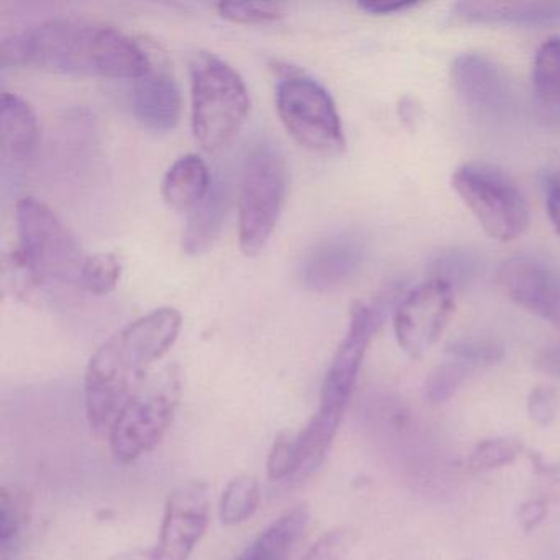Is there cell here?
Masks as SVG:
<instances>
[{
	"instance_id": "13",
	"label": "cell",
	"mask_w": 560,
	"mask_h": 560,
	"mask_svg": "<svg viewBox=\"0 0 560 560\" xmlns=\"http://www.w3.org/2000/svg\"><path fill=\"white\" fill-rule=\"evenodd\" d=\"M452 84L462 103L481 117L501 119L513 109L514 93L504 71L480 54H464L451 68Z\"/></svg>"
},
{
	"instance_id": "18",
	"label": "cell",
	"mask_w": 560,
	"mask_h": 560,
	"mask_svg": "<svg viewBox=\"0 0 560 560\" xmlns=\"http://www.w3.org/2000/svg\"><path fill=\"white\" fill-rule=\"evenodd\" d=\"M0 106L2 156L14 163H24L34 156L40 139L37 116L31 104L18 94H2Z\"/></svg>"
},
{
	"instance_id": "26",
	"label": "cell",
	"mask_w": 560,
	"mask_h": 560,
	"mask_svg": "<svg viewBox=\"0 0 560 560\" xmlns=\"http://www.w3.org/2000/svg\"><path fill=\"white\" fill-rule=\"evenodd\" d=\"M475 370L477 369L465 360L447 355V360L435 366L425 380V401L431 405H444L448 399L454 398L455 393L465 385Z\"/></svg>"
},
{
	"instance_id": "1",
	"label": "cell",
	"mask_w": 560,
	"mask_h": 560,
	"mask_svg": "<svg viewBox=\"0 0 560 560\" xmlns=\"http://www.w3.org/2000/svg\"><path fill=\"white\" fill-rule=\"evenodd\" d=\"M4 67H34L74 77L139 80L153 68L142 45L113 25L51 19L4 38Z\"/></svg>"
},
{
	"instance_id": "29",
	"label": "cell",
	"mask_w": 560,
	"mask_h": 560,
	"mask_svg": "<svg viewBox=\"0 0 560 560\" xmlns=\"http://www.w3.org/2000/svg\"><path fill=\"white\" fill-rule=\"evenodd\" d=\"M218 9L222 18L234 24H268L284 15L280 4L270 2H221Z\"/></svg>"
},
{
	"instance_id": "15",
	"label": "cell",
	"mask_w": 560,
	"mask_h": 560,
	"mask_svg": "<svg viewBox=\"0 0 560 560\" xmlns=\"http://www.w3.org/2000/svg\"><path fill=\"white\" fill-rule=\"evenodd\" d=\"M452 24L560 27V2H494L462 0L451 9Z\"/></svg>"
},
{
	"instance_id": "34",
	"label": "cell",
	"mask_w": 560,
	"mask_h": 560,
	"mask_svg": "<svg viewBox=\"0 0 560 560\" xmlns=\"http://www.w3.org/2000/svg\"><path fill=\"white\" fill-rule=\"evenodd\" d=\"M418 5L419 2L416 0H366V2H360L359 8L373 15H392L411 11Z\"/></svg>"
},
{
	"instance_id": "11",
	"label": "cell",
	"mask_w": 560,
	"mask_h": 560,
	"mask_svg": "<svg viewBox=\"0 0 560 560\" xmlns=\"http://www.w3.org/2000/svg\"><path fill=\"white\" fill-rule=\"evenodd\" d=\"M385 314L386 311L378 303L353 304L346 337L340 342L324 378L319 408L346 412L366 350L376 330L382 326Z\"/></svg>"
},
{
	"instance_id": "19",
	"label": "cell",
	"mask_w": 560,
	"mask_h": 560,
	"mask_svg": "<svg viewBox=\"0 0 560 560\" xmlns=\"http://www.w3.org/2000/svg\"><path fill=\"white\" fill-rule=\"evenodd\" d=\"M212 185L214 182L205 160L188 153L170 166L163 178L162 195L170 208L189 212L209 195Z\"/></svg>"
},
{
	"instance_id": "14",
	"label": "cell",
	"mask_w": 560,
	"mask_h": 560,
	"mask_svg": "<svg viewBox=\"0 0 560 560\" xmlns=\"http://www.w3.org/2000/svg\"><path fill=\"white\" fill-rule=\"evenodd\" d=\"M365 244L353 234H339L317 242L301 264V281L314 293L339 290L353 280L365 261Z\"/></svg>"
},
{
	"instance_id": "32",
	"label": "cell",
	"mask_w": 560,
	"mask_h": 560,
	"mask_svg": "<svg viewBox=\"0 0 560 560\" xmlns=\"http://www.w3.org/2000/svg\"><path fill=\"white\" fill-rule=\"evenodd\" d=\"M559 412V398L550 386H537L527 396V415L540 428H549Z\"/></svg>"
},
{
	"instance_id": "33",
	"label": "cell",
	"mask_w": 560,
	"mask_h": 560,
	"mask_svg": "<svg viewBox=\"0 0 560 560\" xmlns=\"http://www.w3.org/2000/svg\"><path fill=\"white\" fill-rule=\"evenodd\" d=\"M549 513V504L542 498H530L517 508V520L526 533H533Z\"/></svg>"
},
{
	"instance_id": "8",
	"label": "cell",
	"mask_w": 560,
	"mask_h": 560,
	"mask_svg": "<svg viewBox=\"0 0 560 560\" xmlns=\"http://www.w3.org/2000/svg\"><path fill=\"white\" fill-rule=\"evenodd\" d=\"M277 110L284 129L304 149L330 155L346 147L339 110L319 81L284 71L277 84Z\"/></svg>"
},
{
	"instance_id": "27",
	"label": "cell",
	"mask_w": 560,
	"mask_h": 560,
	"mask_svg": "<svg viewBox=\"0 0 560 560\" xmlns=\"http://www.w3.org/2000/svg\"><path fill=\"white\" fill-rule=\"evenodd\" d=\"M523 452V442L514 438H493L481 441L471 451L467 468L474 474L497 470L513 464Z\"/></svg>"
},
{
	"instance_id": "12",
	"label": "cell",
	"mask_w": 560,
	"mask_h": 560,
	"mask_svg": "<svg viewBox=\"0 0 560 560\" xmlns=\"http://www.w3.org/2000/svg\"><path fill=\"white\" fill-rule=\"evenodd\" d=\"M497 281L517 306L560 327V271L549 261L530 254L514 255L501 264Z\"/></svg>"
},
{
	"instance_id": "28",
	"label": "cell",
	"mask_w": 560,
	"mask_h": 560,
	"mask_svg": "<svg viewBox=\"0 0 560 560\" xmlns=\"http://www.w3.org/2000/svg\"><path fill=\"white\" fill-rule=\"evenodd\" d=\"M120 275H122L120 258L110 252H101V254L91 255L84 260L78 283L83 290L103 296V294L116 290Z\"/></svg>"
},
{
	"instance_id": "16",
	"label": "cell",
	"mask_w": 560,
	"mask_h": 560,
	"mask_svg": "<svg viewBox=\"0 0 560 560\" xmlns=\"http://www.w3.org/2000/svg\"><path fill=\"white\" fill-rule=\"evenodd\" d=\"M130 103L136 119L152 132H170L182 116V94L175 78L155 68L136 80Z\"/></svg>"
},
{
	"instance_id": "9",
	"label": "cell",
	"mask_w": 560,
	"mask_h": 560,
	"mask_svg": "<svg viewBox=\"0 0 560 560\" xmlns=\"http://www.w3.org/2000/svg\"><path fill=\"white\" fill-rule=\"evenodd\" d=\"M454 290L439 280H428L406 293L393 313L396 340L411 359H421L434 346L454 314Z\"/></svg>"
},
{
	"instance_id": "2",
	"label": "cell",
	"mask_w": 560,
	"mask_h": 560,
	"mask_svg": "<svg viewBox=\"0 0 560 560\" xmlns=\"http://www.w3.org/2000/svg\"><path fill=\"white\" fill-rule=\"evenodd\" d=\"M182 313L159 307L114 334L91 357L84 376V406L91 429L107 438L130 396L149 380V370L178 339Z\"/></svg>"
},
{
	"instance_id": "24",
	"label": "cell",
	"mask_w": 560,
	"mask_h": 560,
	"mask_svg": "<svg viewBox=\"0 0 560 560\" xmlns=\"http://www.w3.org/2000/svg\"><path fill=\"white\" fill-rule=\"evenodd\" d=\"M31 517V506L27 497L9 490L0 491V553L2 559L9 560L15 547L21 542L22 534Z\"/></svg>"
},
{
	"instance_id": "25",
	"label": "cell",
	"mask_w": 560,
	"mask_h": 560,
	"mask_svg": "<svg viewBox=\"0 0 560 560\" xmlns=\"http://www.w3.org/2000/svg\"><path fill=\"white\" fill-rule=\"evenodd\" d=\"M480 260L468 248H447L439 252L429 264V280H439L447 283L452 290L465 287L477 275Z\"/></svg>"
},
{
	"instance_id": "3",
	"label": "cell",
	"mask_w": 560,
	"mask_h": 560,
	"mask_svg": "<svg viewBox=\"0 0 560 560\" xmlns=\"http://www.w3.org/2000/svg\"><path fill=\"white\" fill-rule=\"evenodd\" d=\"M191 127L206 152L228 147L241 132L250 96L241 74L218 55L198 51L189 60Z\"/></svg>"
},
{
	"instance_id": "36",
	"label": "cell",
	"mask_w": 560,
	"mask_h": 560,
	"mask_svg": "<svg viewBox=\"0 0 560 560\" xmlns=\"http://www.w3.org/2000/svg\"><path fill=\"white\" fill-rule=\"evenodd\" d=\"M534 366L540 373L553 378H560V342L544 347L534 360Z\"/></svg>"
},
{
	"instance_id": "22",
	"label": "cell",
	"mask_w": 560,
	"mask_h": 560,
	"mask_svg": "<svg viewBox=\"0 0 560 560\" xmlns=\"http://www.w3.org/2000/svg\"><path fill=\"white\" fill-rule=\"evenodd\" d=\"M533 93L540 116L560 120V37L544 42L536 51Z\"/></svg>"
},
{
	"instance_id": "6",
	"label": "cell",
	"mask_w": 560,
	"mask_h": 560,
	"mask_svg": "<svg viewBox=\"0 0 560 560\" xmlns=\"http://www.w3.org/2000/svg\"><path fill=\"white\" fill-rule=\"evenodd\" d=\"M182 385L175 366L147 380L124 406L107 434L110 452L129 465L162 442L179 405Z\"/></svg>"
},
{
	"instance_id": "31",
	"label": "cell",
	"mask_w": 560,
	"mask_h": 560,
	"mask_svg": "<svg viewBox=\"0 0 560 560\" xmlns=\"http://www.w3.org/2000/svg\"><path fill=\"white\" fill-rule=\"evenodd\" d=\"M350 537L346 529H332L324 533L310 547L301 560H346L349 553Z\"/></svg>"
},
{
	"instance_id": "17",
	"label": "cell",
	"mask_w": 560,
	"mask_h": 560,
	"mask_svg": "<svg viewBox=\"0 0 560 560\" xmlns=\"http://www.w3.org/2000/svg\"><path fill=\"white\" fill-rule=\"evenodd\" d=\"M343 412L319 408L300 432H291L290 480H300L313 474L336 439Z\"/></svg>"
},
{
	"instance_id": "21",
	"label": "cell",
	"mask_w": 560,
	"mask_h": 560,
	"mask_svg": "<svg viewBox=\"0 0 560 560\" xmlns=\"http://www.w3.org/2000/svg\"><path fill=\"white\" fill-rule=\"evenodd\" d=\"M307 506H298L271 523L241 556L234 560H287L294 544L310 524Z\"/></svg>"
},
{
	"instance_id": "7",
	"label": "cell",
	"mask_w": 560,
	"mask_h": 560,
	"mask_svg": "<svg viewBox=\"0 0 560 560\" xmlns=\"http://www.w3.org/2000/svg\"><path fill=\"white\" fill-rule=\"evenodd\" d=\"M452 188L494 241H516L529 228V208L523 192L497 166L465 163L452 175Z\"/></svg>"
},
{
	"instance_id": "10",
	"label": "cell",
	"mask_w": 560,
	"mask_h": 560,
	"mask_svg": "<svg viewBox=\"0 0 560 560\" xmlns=\"http://www.w3.org/2000/svg\"><path fill=\"white\" fill-rule=\"evenodd\" d=\"M209 511L205 483L182 485L166 501L156 546L127 560H188L208 529Z\"/></svg>"
},
{
	"instance_id": "20",
	"label": "cell",
	"mask_w": 560,
	"mask_h": 560,
	"mask_svg": "<svg viewBox=\"0 0 560 560\" xmlns=\"http://www.w3.org/2000/svg\"><path fill=\"white\" fill-rule=\"evenodd\" d=\"M229 212V188L225 182H214L209 195L188 212L183 231V252L199 255L212 247L224 228Z\"/></svg>"
},
{
	"instance_id": "35",
	"label": "cell",
	"mask_w": 560,
	"mask_h": 560,
	"mask_svg": "<svg viewBox=\"0 0 560 560\" xmlns=\"http://www.w3.org/2000/svg\"><path fill=\"white\" fill-rule=\"evenodd\" d=\"M546 208L550 224L560 234V173L549 176L546 183Z\"/></svg>"
},
{
	"instance_id": "4",
	"label": "cell",
	"mask_w": 560,
	"mask_h": 560,
	"mask_svg": "<svg viewBox=\"0 0 560 560\" xmlns=\"http://www.w3.org/2000/svg\"><path fill=\"white\" fill-rule=\"evenodd\" d=\"M19 254L22 270L35 284L80 281L84 260L80 242L50 206L40 199L18 202Z\"/></svg>"
},
{
	"instance_id": "5",
	"label": "cell",
	"mask_w": 560,
	"mask_h": 560,
	"mask_svg": "<svg viewBox=\"0 0 560 560\" xmlns=\"http://www.w3.org/2000/svg\"><path fill=\"white\" fill-rule=\"evenodd\" d=\"M288 166L273 143H257L248 152L238 191V244L247 257L260 254L283 211Z\"/></svg>"
},
{
	"instance_id": "23",
	"label": "cell",
	"mask_w": 560,
	"mask_h": 560,
	"mask_svg": "<svg viewBox=\"0 0 560 560\" xmlns=\"http://www.w3.org/2000/svg\"><path fill=\"white\" fill-rule=\"evenodd\" d=\"M261 503L260 481L254 475H238L229 481L219 501V517L228 527L247 523Z\"/></svg>"
},
{
	"instance_id": "30",
	"label": "cell",
	"mask_w": 560,
	"mask_h": 560,
	"mask_svg": "<svg viewBox=\"0 0 560 560\" xmlns=\"http://www.w3.org/2000/svg\"><path fill=\"white\" fill-rule=\"evenodd\" d=\"M445 355L465 360L475 369H480V366H491L500 363L504 359V350L491 340L464 339L447 346Z\"/></svg>"
}]
</instances>
